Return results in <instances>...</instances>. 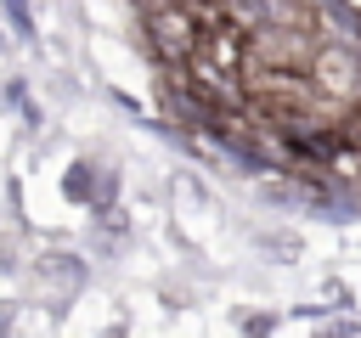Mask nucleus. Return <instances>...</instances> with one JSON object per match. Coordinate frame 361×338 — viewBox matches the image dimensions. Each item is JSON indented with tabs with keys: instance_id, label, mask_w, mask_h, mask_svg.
<instances>
[{
	"instance_id": "obj_3",
	"label": "nucleus",
	"mask_w": 361,
	"mask_h": 338,
	"mask_svg": "<svg viewBox=\"0 0 361 338\" xmlns=\"http://www.w3.org/2000/svg\"><path fill=\"white\" fill-rule=\"evenodd\" d=\"M0 45H6V39H0Z\"/></svg>"
},
{
	"instance_id": "obj_2",
	"label": "nucleus",
	"mask_w": 361,
	"mask_h": 338,
	"mask_svg": "<svg viewBox=\"0 0 361 338\" xmlns=\"http://www.w3.org/2000/svg\"><path fill=\"white\" fill-rule=\"evenodd\" d=\"M271 327H276V321H271V315H254V321H248V327H243V332H248V338H265V332H271Z\"/></svg>"
},
{
	"instance_id": "obj_1",
	"label": "nucleus",
	"mask_w": 361,
	"mask_h": 338,
	"mask_svg": "<svg viewBox=\"0 0 361 338\" xmlns=\"http://www.w3.org/2000/svg\"><path fill=\"white\" fill-rule=\"evenodd\" d=\"M0 11H6V23H11V34L23 39V45H34V11H28V0H0Z\"/></svg>"
}]
</instances>
